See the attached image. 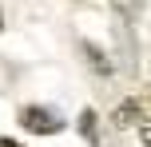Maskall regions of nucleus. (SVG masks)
<instances>
[{"instance_id":"nucleus-3","label":"nucleus","mask_w":151,"mask_h":147,"mask_svg":"<svg viewBox=\"0 0 151 147\" xmlns=\"http://www.w3.org/2000/svg\"><path fill=\"white\" fill-rule=\"evenodd\" d=\"M115 8H119L123 16H135V8H139V0H111Z\"/></svg>"},{"instance_id":"nucleus-1","label":"nucleus","mask_w":151,"mask_h":147,"mask_svg":"<svg viewBox=\"0 0 151 147\" xmlns=\"http://www.w3.org/2000/svg\"><path fill=\"white\" fill-rule=\"evenodd\" d=\"M20 123L28 127L32 135H56V131H64V115L52 111V108H40V103L20 108Z\"/></svg>"},{"instance_id":"nucleus-2","label":"nucleus","mask_w":151,"mask_h":147,"mask_svg":"<svg viewBox=\"0 0 151 147\" xmlns=\"http://www.w3.org/2000/svg\"><path fill=\"white\" fill-rule=\"evenodd\" d=\"M80 127H83V135H88V139L96 143V111H83V119H80Z\"/></svg>"},{"instance_id":"nucleus-5","label":"nucleus","mask_w":151,"mask_h":147,"mask_svg":"<svg viewBox=\"0 0 151 147\" xmlns=\"http://www.w3.org/2000/svg\"><path fill=\"white\" fill-rule=\"evenodd\" d=\"M0 24H4V16H0Z\"/></svg>"},{"instance_id":"nucleus-4","label":"nucleus","mask_w":151,"mask_h":147,"mask_svg":"<svg viewBox=\"0 0 151 147\" xmlns=\"http://www.w3.org/2000/svg\"><path fill=\"white\" fill-rule=\"evenodd\" d=\"M0 147H24V143H16V139H0Z\"/></svg>"}]
</instances>
